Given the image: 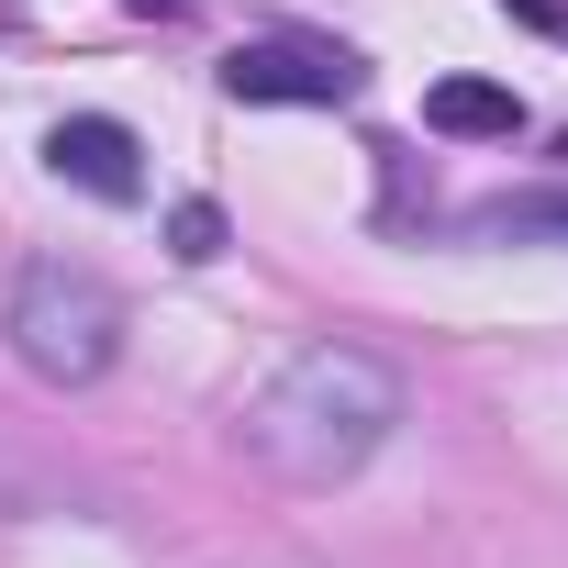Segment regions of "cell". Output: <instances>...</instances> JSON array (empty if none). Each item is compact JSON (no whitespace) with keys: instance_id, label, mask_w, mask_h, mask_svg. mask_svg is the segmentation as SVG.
<instances>
[{"instance_id":"obj_1","label":"cell","mask_w":568,"mask_h":568,"mask_svg":"<svg viewBox=\"0 0 568 568\" xmlns=\"http://www.w3.org/2000/svg\"><path fill=\"white\" fill-rule=\"evenodd\" d=\"M390 424H402L390 357H368V346H302L267 390H245L234 446L267 479H291V490H335V479H357L390 446Z\"/></svg>"},{"instance_id":"obj_2","label":"cell","mask_w":568,"mask_h":568,"mask_svg":"<svg viewBox=\"0 0 568 568\" xmlns=\"http://www.w3.org/2000/svg\"><path fill=\"white\" fill-rule=\"evenodd\" d=\"M0 335H12V357L45 390H90L123 357V291L101 267H79V256H34L12 278V302H0Z\"/></svg>"},{"instance_id":"obj_3","label":"cell","mask_w":568,"mask_h":568,"mask_svg":"<svg viewBox=\"0 0 568 568\" xmlns=\"http://www.w3.org/2000/svg\"><path fill=\"white\" fill-rule=\"evenodd\" d=\"M368 90V68L346 45H313V34H256L223 57V101H302V112H346Z\"/></svg>"},{"instance_id":"obj_4","label":"cell","mask_w":568,"mask_h":568,"mask_svg":"<svg viewBox=\"0 0 568 568\" xmlns=\"http://www.w3.org/2000/svg\"><path fill=\"white\" fill-rule=\"evenodd\" d=\"M45 168H57L68 190H90V201H145V145H134V123H112V112H68V123L45 134Z\"/></svg>"},{"instance_id":"obj_5","label":"cell","mask_w":568,"mask_h":568,"mask_svg":"<svg viewBox=\"0 0 568 568\" xmlns=\"http://www.w3.org/2000/svg\"><path fill=\"white\" fill-rule=\"evenodd\" d=\"M424 123L457 134V145H513V134H524V101H513L501 79H435V90H424Z\"/></svg>"},{"instance_id":"obj_6","label":"cell","mask_w":568,"mask_h":568,"mask_svg":"<svg viewBox=\"0 0 568 568\" xmlns=\"http://www.w3.org/2000/svg\"><path fill=\"white\" fill-rule=\"evenodd\" d=\"M468 234H490V245H568V190H501V201L468 212Z\"/></svg>"},{"instance_id":"obj_7","label":"cell","mask_w":568,"mask_h":568,"mask_svg":"<svg viewBox=\"0 0 568 568\" xmlns=\"http://www.w3.org/2000/svg\"><path fill=\"white\" fill-rule=\"evenodd\" d=\"M168 256H179V267H212V256H223V212H212V201H179V212H168Z\"/></svg>"},{"instance_id":"obj_8","label":"cell","mask_w":568,"mask_h":568,"mask_svg":"<svg viewBox=\"0 0 568 568\" xmlns=\"http://www.w3.org/2000/svg\"><path fill=\"white\" fill-rule=\"evenodd\" d=\"M123 12H156V23H179V12H190V0H123Z\"/></svg>"}]
</instances>
